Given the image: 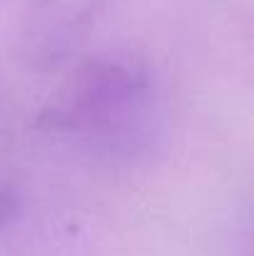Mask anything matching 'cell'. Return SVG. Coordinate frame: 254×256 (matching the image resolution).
<instances>
[{"label":"cell","mask_w":254,"mask_h":256,"mask_svg":"<svg viewBox=\"0 0 254 256\" xmlns=\"http://www.w3.org/2000/svg\"><path fill=\"white\" fill-rule=\"evenodd\" d=\"M20 209H23V194H20V189L13 182H3L0 179V232L18 219Z\"/></svg>","instance_id":"3957f363"},{"label":"cell","mask_w":254,"mask_h":256,"mask_svg":"<svg viewBox=\"0 0 254 256\" xmlns=\"http://www.w3.org/2000/svg\"><path fill=\"white\" fill-rule=\"evenodd\" d=\"M35 127L78 142L105 162H140L165 134L155 72L135 55L92 58L48 100Z\"/></svg>","instance_id":"6da1fadb"},{"label":"cell","mask_w":254,"mask_h":256,"mask_svg":"<svg viewBox=\"0 0 254 256\" xmlns=\"http://www.w3.org/2000/svg\"><path fill=\"white\" fill-rule=\"evenodd\" d=\"M78 35H80V15L73 10L50 8L28 30L25 58L30 60L33 68H53L70 55V50L78 45Z\"/></svg>","instance_id":"7a4b0ae2"}]
</instances>
